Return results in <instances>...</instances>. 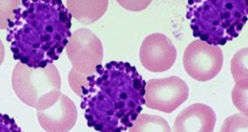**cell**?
<instances>
[{
	"instance_id": "cell-3",
	"label": "cell",
	"mask_w": 248,
	"mask_h": 132,
	"mask_svg": "<svg viewBox=\"0 0 248 132\" xmlns=\"http://www.w3.org/2000/svg\"><path fill=\"white\" fill-rule=\"evenodd\" d=\"M61 77L52 63L33 68L18 63L12 74V87L17 97L37 111L51 107L61 95Z\"/></svg>"
},
{
	"instance_id": "cell-10",
	"label": "cell",
	"mask_w": 248,
	"mask_h": 132,
	"mask_svg": "<svg viewBox=\"0 0 248 132\" xmlns=\"http://www.w3.org/2000/svg\"><path fill=\"white\" fill-rule=\"evenodd\" d=\"M67 7L75 19L88 25L99 20L108 7V1H67Z\"/></svg>"
},
{
	"instance_id": "cell-7",
	"label": "cell",
	"mask_w": 248,
	"mask_h": 132,
	"mask_svg": "<svg viewBox=\"0 0 248 132\" xmlns=\"http://www.w3.org/2000/svg\"><path fill=\"white\" fill-rule=\"evenodd\" d=\"M177 50L171 40L163 33H154L145 38L140 50V60L145 69L159 73L175 64Z\"/></svg>"
},
{
	"instance_id": "cell-14",
	"label": "cell",
	"mask_w": 248,
	"mask_h": 132,
	"mask_svg": "<svg viewBox=\"0 0 248 132\" xmlns=\"http://www.w3.org/2000/svg\"><path fill=\"white\" fill-rule=\"evenodd\" d=\"M220 132H248V116L241 113L229 116L223 122Z\"/></svg>"
},
{
	"instance_id": "cell-8",
	"label": "cell",
	"mask_w": 248,
	"mask_h": 132,
	"mask_svg": "<svg viewBox=\"0 0 248 132\" xmlns=\"http://www.w3.org/2000/svg\"><path fill=\"white\" fill-rule=\"evenodd\" d=\"M37 117L42 128L46 132H68L76 125L78 111L75 103L61 94L52 106L37 111Z\"/></svg>"
},
{
	"instance_id": "cell-2",
	"label": "cell",
	"mask_w": 248,
	"mask_h": 132,
	"mask_svg": "<svg viewBox=\"0 0 248 132\" xmlns=\"http://www.w3.org/2000/svg\"><path fill=\"white\" fill-rule=\"evenodd\" d=\"M187 7L194 37L214 46L239 37L248 22V6L242 0L195 1Z\"/></svg>"
},
{
	"instance_id": "cell-13",
	"label": "cell",
	"mask_w": 248,
	"mask_h": 132,
	"mask_svg": "<svg viewBox=\"0 0 248 132\" xmlns=\"http://www.w3.org/2000/svg\"><path fill=\"white\" fill-rule=\"evenodd\" d=\"M248 79L236 82L232 90V102L242 114L248 115Z\"/></svg>"
},
{
	"instance_id": "cell-15",
	"label": "cell",
	"mask_w": 248,
	"mask_h": 132,
	"mask_svg": "<svg viewBox=\"0 0 248 132\" xmlns=\"http://www.w3.org/2000/svg\"><path fill=\"white\" fill-rule=\"evenodd\" d=\"M19 4V1H0V29L7 28L8 20Z\"/></svg>"
},
{
	"instance_id": "cell-4",
	"label": "cell",
	"mask_w": 248,
	"mask_h": 132,
	"mask_svg": "<svg viewBox=\"0 0 248 132\" xmlns=\"http://www.w3.org/2000/svg\"><path fill=\"white\" fill-rule=\"evenodd\" d=\"M67 55L75 72L89 76L96 72L104 60L101 40L88 29L80 28L71 35L67 45Z\"/></svg>"
},
{
	"instance_id": "cell-6",
	"label": "cell",
	"mask_w": 248,
	"mask_h": 132,
	"mask_svg": "<svg viewBox=\"0 0 248 132\" xmlns=\"http://www.w3.org/2000/svg\"><path fill=\"white\" fill-rule=\"evenodd\" d=\"M188 97V86L179 77L150 79L146 83L144 105L149 109L172 113Z\"/></svg>"
},
{
	"instance_id": "cell-12",
	"label": "cell",
	"mask_w": 248,
	"mask_h": 132,
	"mask_svg": "<svg viewBox=\"0 0 248 132\" xmlns=\"http://www.w3.org/2000/svg\"><path fill=\"white\" fill-rule=\"evenodd\" d=\"M248 47L242 48L234 54L231 62V72L234 82L248 79Z\"/></svg>"
},
{
	"instance_id": "cell-5",
	"label": "cell",
	"mask_w": 248,
	"mask_h": 132,
	"mask_svg": "<svg viewBox=\"0 0 248 132\" xmlns=\"http://www.w3.org/2000/svg\"><path fill=\"white\" fill-rule=\"evenodd\" d=\"M189 76L199 82H207L218 75L223 65V53L219 46L194 40L186 46L183 58Z\"/></svg>"
},
{
	"instance_id": "cell-11",
	"label": "cell",
	"mask_w": 248,
	"mask_h": 132,
	"mask_svg": "<svg viewBox=\"0 0 248 132\" xmlns=\"http://www.w3.org/2000/svg\"><path fill=\"white\" fill-rule=\"evenodd\" d=\"M129 132H172V130L162 116L142 114L136 118Z\"/></svg>"
},
{
	"instance_id": "cell-16",
	"label": "cell",
	"mask_w": 248,
	"mask_h": 132,
	"mask_svg": "<svg viewBox=\"0 0 248 132\" xmlns=\"http://www.w3.org/2000/svg\"><path fill=\"white\" fill-rule=\"evenodd\" d=\"M5 58V49L3 44L0 40V66L2 65V62L4 60Z\"/></svg>"
},
{
	"instance_id": "cell-9",
	"label": "cell",
	"mask_w": 248,
	"mask_h": 132,
	"mask_svg": "<svg viewBox=\"0 0 248 132\" xmlns=\"http://www.w3.org/2000/svg\"><path fill=\"white\" fill-rule=\"evenodd\" d=\"M216 114L203 103H193L184 108L175 118L174 132H214Z\"/></svg>"
},
{
	"instance_id": "cell-1",
	"label": "cell",
	"mask_w": 248,
	"mask_h": 132,
	"mask_svg": "<svg viewBox=\"0 0 248 132\" xmlns=\"http://www.w3.org/2000/svg\"><path fill=\"white\" fill-rule=\"evenodd\" d=\"M69 84L83 99L82 108L91 128L124 132L133 126L144 105L146 82L136 67L123 61L99 65L89 76L71 70Z\"/></svg>"
}]
</instances>
